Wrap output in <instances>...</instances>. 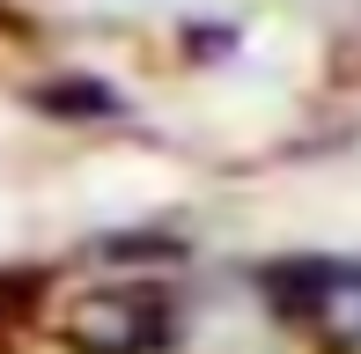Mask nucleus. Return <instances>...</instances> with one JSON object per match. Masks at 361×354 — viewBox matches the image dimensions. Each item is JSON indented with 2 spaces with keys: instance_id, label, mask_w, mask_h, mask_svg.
I'll return each mask as SVG.
<instances>
[{
  "instance_id": "1",
  "label": "nucleus",
  "mask_w": 361,
  "mask_h": 354,
  "mask_svg": "<svg viewBox=\"0 0 361 354\" xmlns=\"http://www.w3.org/2000/svg\"><path fill=\"white\" fill-rule=\"evenodd\" d=\"M273 295H281V310L295 325H310L324 347L361 354V266H339V259L281 266L273 273Z\"/></svg>"
},
{
  "instance_id": "2",
  "label": "nucleus",
  "mask_w": 361,
  "mask_h": 354,
  "mask_svg": "<svg viewBox=\"0 0 361 354\" xmlns=\"http://www.w3.org/2000/svg\"><path fill=\"white\" fill-rule=\"evenodd\" d=\"M162 332H170V310L155 295H96L67 317V340L81 354H147L162 347Z\"/></svg>"
}]
</instances>
